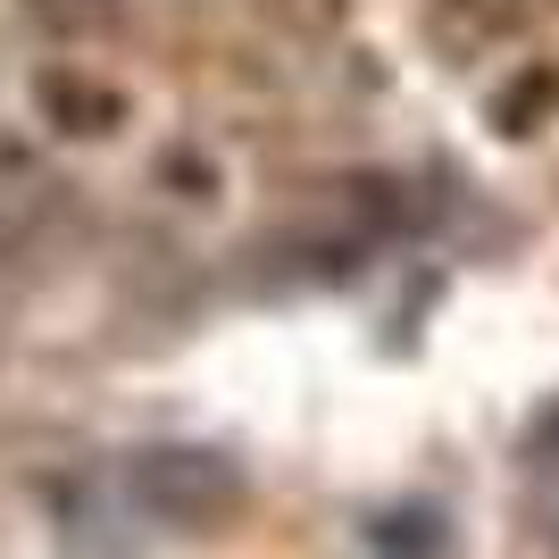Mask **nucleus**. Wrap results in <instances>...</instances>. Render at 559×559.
<instances>
[{"label":"nucleus","mask_w":559,"mask_h":559,"mask_svg":"<svg viewBox=\"0 0 559 559\" xmlns=\"http://www.w3.org/2000/svg\"><path fill=\"white\" fill-rule=\"evenodd\" d=\"M526 460H535V467H559V393L526 418Z\"/></svg>","instance_id":"obj_2"},{"label":"nucleus","mask_w":559,"mask_h":559,"mask_svg":"<svg viewBox=\"0 0 559 559\" xmlns=\"http://www.w3.org/2000/svg\"><path fill=\"white\" fill-rule=\"evenodd\" d=\"M126 485H134V501L159 518V526H192V535L226 526V518L251 501V476L210 443H151L126 467Z\"/></svg>","instance_id":"obj_1"}]
</instances>
